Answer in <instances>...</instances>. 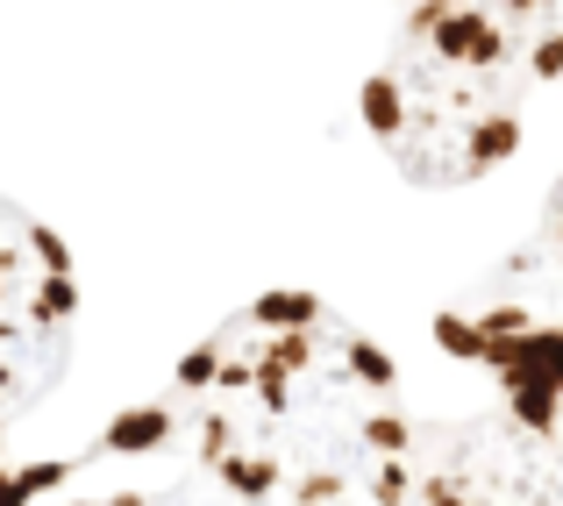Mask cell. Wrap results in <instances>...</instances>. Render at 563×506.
Returning <instances> with one entry per match:
<instances>
[{
    "label": "cell",
    "mask_w": 563,
    "mask_h": 506,
    "mask_svg": "<svg viewBox=\"0 0 563 506\" xmlns=\"http://www.w3.org/2000/svg\"><path fill=\"white\" fill-rule=\"evenodd\" d=\"M207 506H421V421L393 356L314 293H264L165 378Z\"/></svg>",
    "instance_id": "obj_1"
},
{
    "label": "cell",
    "mask_w": 563,
    "mask_h": 506,
    "mask_svg": "<svg viewBox=\"0 0 563 506\" xmlns=\"http://www.w3.org/2000/svg\"><path fill=\"white\" fill-rule=\"evenodd\" d=\"M393 51L364 79V122L393 172L450 193L521 151L536 122V43L556 0H393Z\"/></svg>",
    "instance_id": "obj_2"
},
{
    "label": "cell",
    "mask_w": 563,
    "mask_h": 506,
    "mask_svg": "<svg viewBox=\"0 0 563 506\" xmlns=\"http://www.w3.org/2000/svg\"><path fill=\"white\" fill-rule=\"evenodd\" d=\"M435 342L478 371L507 421L563 457V186L542 229L435 315Z\"/></svg>",
    "instance_id": "obj_3"
},
{
    "label": "cell",
    "mask_w": 563,
    "mask_h": 506,
    "mask_svg": "<svg viewBox=\"0 0 563 506\" xmlns=\"http://www.w3.org/2000/svg\"><path fill=\"white\" fill-rule=\"evenodd\" d=\"M0 506H207L165 399L122 407L79 450H14L0 436Z\"/></svg>",
    "instance_id": "obj_4"
},
{
    "label": "cell",
    "mask_w": 563,
    "mask_h": 506,
    "mask_svg": "<svg viewBox=\"0 0 563 506\" xmlns=\"http://www.w3.org/2000/svg\"><path fill=\"white\" fill-rule=\"evenodd\" d=\"M71 315H79L71 250L0 193V436H14L65 378Z\"/></svg>",
    "instance_id": "obj_5"
},
{
    "label": "cell",
    "mask_w": 563,
    "mask_h": 506,
    "mask_svg": "<svg viewBox=\"0 0 563 506\" xmlns=\"http://www.w3.org/2000/svg\"><path fill=\"white\" fill-rule=\"evenodd\" d=\"M421 506H563V457L485 399L421 428Z\"/></svg>",
    "instance_id": "obj_6"
},
{
    "label": "cell",
    "mask_w": 563,
    "mask_h": 506,
    "mask_svg": "<svg viewBox=\"0 0 563 506\" xmlns=\"http://www.w3.org/2000/svg\"><path fill=\"white\" fill-rule=\"evenodd\" d=\"M536 94L563 114V0L550 8V22H542V43H536Z\"/></svg>",
    "instance_id": "obj_7"
}]
</instances>
